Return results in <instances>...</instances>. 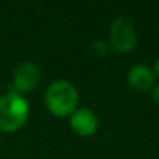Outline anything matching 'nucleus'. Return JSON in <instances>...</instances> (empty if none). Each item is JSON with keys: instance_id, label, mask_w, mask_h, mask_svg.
I'll return each mask as SVG.
<instances>
[{"instance_id": "obj_1", "label": "nucleus", "mask_w": 159, "mask_h": 159, "mask_svg": "<svg viewBox=\"0 0 159 159\" xmlns=\"http://www.w3.org/2000/svg\"><path fill=\"white\" fill-rule=\"evenodd\" d=\"M44 103L55 117H69L78 108V91L67 80H56L47 88Z\"/></svg>"}, {"instance_id": "obj_2", "label": "nucleus", "mask_w": 159, "mask_h": 159, "mask_svg": "<svg viewBox=\"0 0 159 159\" xmlns=\"http://www.w3.org/2000/svg\"><path fill=\"white\" fill-rule=\"evenodd\" d=\"M30 116V105L24 95L10 91L0 97V131L14 133L20 129Z\"/></svg>"}, {"instance_id": "obj_3", "label": "nucleus", "mask_w": 159, "mask_h": 159, "mask_svg": "<svg viewBox=\"0 0 159 159\" xmlns=\"http://www.w3.org/2000/svg\"><path fill=\"white\" fill-rule=\"evenodd\" d=\"M137 44L134 24L128 17H117L109 28V45L116 53H128Z\"/></svg>"}, {"instance_id": "obj_4", "label": "nucleus", "mask_w": 159, "mask_h": 159, "mask_svg": "<svg viewBox=\"0 0 159 159\" xmlns=\"http://www.w3.org/2000/svg\"><path fill=\"white\" fill-rule=\"evenodd\" d=\"M39 81H41V70L31 61L20 62L13 72V86L14 91L19 92L20 95L31 92L34 88H38Z\"/></svg>"}, {"instance_id": "obj_5", "label": "nucleus", "mask_w": 159, "mask_h": 159, "mask_svg": "<svg viewBox=\"0 0 159 159\" xmlns=\"http://www.w3.org/2000/svg\"><path fill=\"white\" fill-rule=\"evenodd\" d=\"M69 125L78 136L89 137L98 129V117L89 108H76L69 116Z\"/></svg>"}, {"instance_id": "obj_6", "label": "nucleus", "mask_w": 159, "mask_h": 159, "mask_svg": "<svg viewBox=\"0 0 159 159\" xmlns=\"http://www.w3.org/2000/svg\"><path fill=\"white\" fill-rule=\"evenodd\" d=\"M126 81L134 91L147 92L154 86V73L150 67L143 64H136L128 70Z\"/></svg>"}, {"instance_id": "obj_7", "label": "nucleus", "mask_w": 159, "mask_h": 159, "mask_svg": "<svg viewBox=\"0 0 159 159\" xmlns=\"http://www.w3.org/2000/svg\"><path fill=\"white\" fill-rule=\"evenodd\" d=\"M89 52L92 53V55H95V56H105L106 53H108V45L103 42V41H94L92 44H91V47H89Z\"/></svg>"}, {"instance_id": "obj_8", "label": "nucleus", "mask_w": 159, "mask_h": 159, "mask_svg": "<svg viewBox=\"0 0 159 159\" xmlns=\"http://www.w3.org/2000/svg\"><path fill=\"white\" fill-rule=\"evenodd\" d=\"M151 91V97L156 103H159V83H154V86L150 89Z\"/></svg>"}, {"instance_id": "obj_9", "label": "nucleus", "mask_w": 159, "mask_h": 159, "mask_svg": "<svg viewBox=\"0 0 159 159\" xmlns=\"http://www.w3.org/2000/svg\"><path fill=\"white\" fill-rule=\"evenodd\" d=\"M153 73H154V78H157V81H159V58H157V61L154 62V69H153Z\"/></svg>"}]
</instances>
